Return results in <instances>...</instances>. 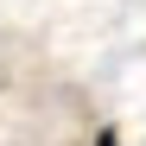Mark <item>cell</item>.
I'll return each mask as SVG.
<instances>
[{"label":"cell","instance_id":"1","mask_svg":"<svg viewBox=\"0 0 146 146\" xmlns=\"http://www.w3.org/2000/svg\"><path fill=\"white\" fill-rule=\"evenodd\" d=\"M95 146H121V133H114V127H102V133H95Z\"/></svg>","mask_w":146,"mask_h":146}]
</instances>
